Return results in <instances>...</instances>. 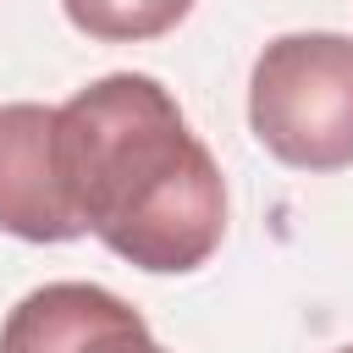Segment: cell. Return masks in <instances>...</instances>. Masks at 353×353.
Returning a JSON list of instances; mask_svg holds the SVG:
<instances>
[{"label":"cell","instance_id":"cell-1","mask_svg":"<svg viewBox=\"0 0 353 353\" xmlns=\"http://www.w3.org/2000/svg\"><path fill=\"white\" fill-rule=\"evenodd\" d=\"M55 160L83 232L149 276H188L226 237L221 165L149 72L77 88L55 110Z\"/></svg>","mask_w":353,"mask_h":353},{"label":"cell","instance_id":"cell-2","mask_svg":"<svg viewBox=\"0 0 353 353\" xmlns=\"http://www.w3.org/2000/svg\"><path fill=\"white\" fill-rule=\"evenodd\" d=\"M248 127L292 171L353 165V39L281 33L248 72Z\"/></svg>","mask_w":353,"mask_h":353},{"label":"cell","instance_id":"cell-3","mask_svg":"<svg viewBox=\"0 0 353 353\" xmlns=\"http://www.w3.org/2000/svg\"><path fill=\"white\" fill-rule=\"evenodd\" d=\"M0 353H165L143 314L94 281H44L0 325Z\"/></svg>","mask_w":353,"mask_h":353},{"label":"cell","instance_id":"cell-4","mask_svg":"<svg viewBox=\"0 0 353 353\" xmlns=\"http://www.w3.org/2000/svg\"><path fill=\"white\" fill-rule=\"evenodd\" d=\"M0 232L22 243L83 237V221L61 182L50 105H28V99L0 105Z\"/></svg>","mask_w":353,"mask_h":353},{"label":"cell","instance_id":"cell-5","mask_svg":"<svg viewBox=\"0 0 353 353\" xmlns=\"http://www.w3.org/2000/svg\"><path fill=\"white\" fill-rule=\"evenodd\" d=\"M61 11L94 44H143L171 33L193 11V0H61Z\"/></svg>","mask_w":353,"mask_h":353},{"label":"cell","instance_id":"cell-6","mask_svg":"<svg viewBox=\"0 0 353 353\" xmlns=\"http://www.w3.org/2000/svg\"><path fill=\"white\" fill-rule=\"evenodd\" d=\"M336 353H353V347H336Z\"/></svg>","mask_w":353,"mask_h":353}]
</instances>
